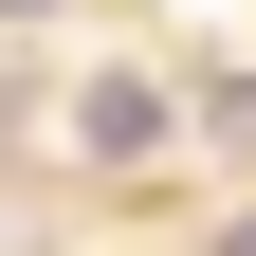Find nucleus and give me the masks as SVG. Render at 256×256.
Wrapping results in <instances>:
<instances>
[{"label":"nucleus","mask_w":256,"mask_h":256,"mask_svg":"<svg viewBox=\"0 0 256 256\" xmlns=\"http://www.w3.org/2000/svg\"><path fill=\"white\" fill-rule=\"evenodd\" d=\"M74 146H92V165H165V92H146V74H92L74 92Z\"/></svg>","instance_id":"1"},{"label":"nucleus","mask_w":256,"mask_h":256,"mask_svg":"<svg viewBox=\"0 0 256 256\" xmlns=\"http://www.w3.org/2000/svg\"><path fill=\"white\" fill-rule=\"evenodd\" d=\"M220 256H256V238H220Z\"/></svg>","instance_id":"2"}]
</instances>
